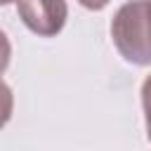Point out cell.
I'll return each mask as SVG.
<instances>
[{
  "label": "cell",
  "mask_w": 151,
  "mask_h": 151,
  "mask_svg": "<svg viewBox=\"0 0 151 151\" xmlns=\"http://www.w3.org/2000/svg\"><path fill=\"white\" fill-rule=\"evenodd\" d=\"M111 38L120 57L137 66L151 64V0H130L111 21Z\"/></svg>",
  "instance_id": "cell-1"
},
{
  "label": "cell",
  "mask_w": 151,
  "mask_h": 151,
  "mask_svg": "<svg viewBox=\"0 0 151 151\" xmlns=\"http://www.w3.org/2000/svg\"><path fill=\"white\" fill-rule=\"evenodd\" d=\"M19 19L28 31L42 38L57 35L68 17L66 0H17Z\"/></svg>",
  "instance_id": "cell-2"
},
{
  "label": "cell",
  "mask_w": 151,
  "mask_h": 151,
  "mask_svg": "<svg viewBox=\"0 0 151 151\" xmlns=\"http://www.w3.org/2000/svg\"><path fill=\"white\" fill-rule=\"evenodd\" d=\"M12 109H14V94H12L9 85L0 78V127H5L9 123Z\"/></svg>",
  "instance_id": "cell-3"
},
{
  "label": "cell",
  "mask_w": 151,
  "mask_h": 151,
  "mask_svg": "<svg viewBox=\"0 0 151 151\" xmlns=\"http://www.w3.org/2000/svg\"><path fill=\"white\" fill-rule=\"evenodd\" d=\"M142 106H144V120H146V137L151 142V76L142 83Z\"/></svg>",
  "instance_id": "cell-4"
},
{
  "label": "cell",
  "mask_w": 151,
  "mask_h": 151,
  "mask_svg": "<svg viewBox=\"0 0 151 151\" xmlns=\"http://www.w3.org/2000/svg\"><path fill=\"white\" fill-rule=\"evenodd\" d=\"M9 57H12V45H9L7 35H5V31H0V76L9 66Z\"/></svg>",
  "instance_id": "cell-5"
},
{
  "label": "cell",
  "mask_w": 151,
  "mask_h": 151,
  "mask_svg": "<svg viewBox=\"0 0 151 151\" xmlns=\"http://www.w3.org/2000/svg\"><path fill=\"white\" fill-rule=\"evenodd\" d=\"M78 2H80L85 9H104L111 0H78Z\"/></svg>",
  "instance_id": "cell-6"
},
{
  "label": "cell",
  "mask_w": 151,
  "mask_h": 151,
  "mask_svg": "<svg viewBox=\"0 0 151 151\" xmlns=\"http://www.w3.org/2000/svg\"><path fill=\"white\" fill-rule=\"evenodd\" d=\"M9 2H14V0H0V5H9Z\"/></svg>",
  "instance_id": "cell-7"
}]
</instances>
